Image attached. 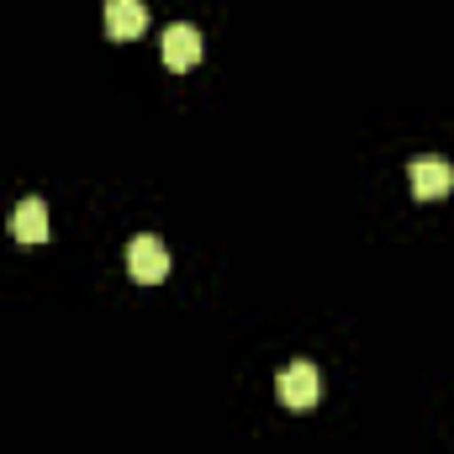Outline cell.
I'll use <instances>...</instances> for the list:
<instances>
[{
	"label": "cell",
	"instance_id": "6da1fadb",
	"mask_svg": "<svg viewBox=\"0 0 454 454\" xmlns=\"http://www.w3.org/2000/svg\"><path fill=\"white\" fill-rule=\"evenodd\" d=\"M275 396H280L291 412H312V407L323 402V375H317L307 359H296V364H286V370H280Z\"/></svg>",
	"mask_w": 454,
	"mask_h": 454
},
{
	"label": "cell",
	"instance_id": "7a4b0ae2",
	"mask_svg": "<svg viewBox=\"0 0 454 454\" xmlns=\"http://www.w3.org/2000/svg\"><path fill=\"white\" fill-rule=\"evenodd\" d=\"M127 275L137 280V286H159L164 275H169V248L159 243V238H132L127 243Z\"/></svg>",
	"mask_w": 454,
	"mask_h": 454
},
{
	"label": "cell",
	"instance_id": "3957f363",
	"mask_svg": "<svg viewBox=\"0 0 454 454\" xmlns=\"http://www.w3.org/2000/svg\"><path fill=\"white\" fill-rule=\"evenodd\" d=\"M407 185H412L418 201H444V196L454 191V169L444 164V159H412Z\"/></svg>",
	"mask_w": 454,
	"mask_h": 454
},
{
	"label": "cell",
	"instance_id": "277c9868",
	"mask_svg": "<svg viewBox=\"0 0 454 454\" xmlns=\"http://www.w3.org/2000/svg\"><path fill=\"white\" fill-rule=\"evenodd\" d=\"M159 48H164V64H169V69H180V74L201 64V32H196V27H169Z\"/></svg>",
	"mask_w": 454,
	"mask_h": 454
},
{
	"label": "cell",
	"instance_id": "5b68a950",
	"mask_svg": "<svg viewBox=\"0 0 454 454\" xmlns=\"http://www.w3.org/2000/svg\"><path fill=\"white\" fill-rule=\"evenodd\" d=\"M143 27H148V11H143V0H106V32H112L116 43H132V37H143Z\"/></svg>",
	"mask_w": 454,
	"mask_h": 454
},
{
	"label": "cell",
	"instance_id": "8992f818",
	"mask_svg": "<svg viewBox=\"0 0 454 454\" xmlns=\"http://www.w3.org/2000/svg\"><path fill=\"white\" fill-rule=\"evenodd\" d=\"M5 227H11V238H16V243H43V238H48V207L32 196V201L11 207V223H5Z\"/></svg>",
	"mask_w": 454,
	"mask_h": 454
}]
</instances>
